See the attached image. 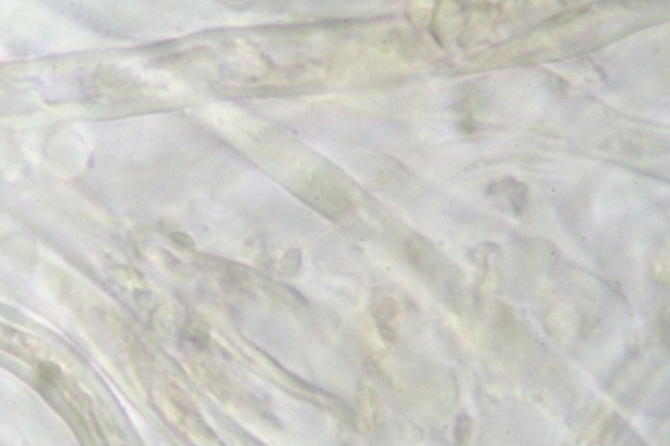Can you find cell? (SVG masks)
I'll return each mask as SVG.
<instances>
[{"label":"cell","instance_id":"3","mask_svg":"<svg viewBox=\"0 0 670 446\" xmlns=\"http://www.w3.org/2000/svg\"><path fill=\"white\" fill-rule=\"evenodd\" d=\"M405 255L407 261L418 271L423 274H431L436 266V255L431 246L422 236H410L405 243Z\"/></svg>","mask_w":670,"mask_h":446},{"label":"cell","instance_id":"2","mask_svg":"<svg viewBox=\"0 0 670 446\" xmlns=\"http://www.w3.org/2000/svg\"><path fill=\"white\" fill-rule=\"evenodd\" d=\"M369 310L380 336L387 343H396L398 340L396 322L399 315V305L396 298L383 291H377L371 297Z\"/></svg>","mask_w":670,"mask_h":446},{"label":"cell","instance_id":"7","mask_svg":"<svg viewBox=\"0 0 670 446\" xmlns=\"http://www.w3.org/2000/svg\"><path fill=\"white\" fill-rule=\"evenodd\" d=\"M506 194H508V201L513 213L521 215L525 211L528 203V187L524 183L513 181Z\"/></svg>","mask_w":670,"mask_h":446},{"label":"cell","instance_id":"10","mask_svg":"<svg viewBox=\"0 0 670 446\" xmlns=\"http://www.w3.org/2000/svg\"><path fill=\"white\" fill-rule=\"evenodd\" d=\"M459 129H461V131L465 132V134H473V132L476 131L474 123L470 121L461 122Z\"/></svg>","mask_w":670,"mask_h":446},{"label":"cell","instance_id":"4","mask_svg":"<svg viewBox=\"0 0 670 446\" xmlns=\"http://www.w3.org/2000/svg\"><path fill=\"white\" fill-rule=\"evenodd\" d=\"M378 405H380V399L369 386L364 384L357 386L356 405L360 414V420H363V423H369V420L375 419V416L378 412L377 411Z\"/></svg>","mask_w":670,"mask_h":446},{"label":"cell","instance_id":"5","mask_svg":"<svg viewBox=\"0 0 670 446\" xmlns=\"http://www.w3.org/2000/svg\"><path fill=\"white\" fill-rule=\"evenodd\" d=\"M183 333L185 339L193 345H206L210 342V329L202 321L189 319L183 326Z\"/></svg>","mask_w":670,"mask_h":446},{"label":"cell","instance_id":"1","mask_svg":"<svg viewBox=\"0 0 670 446\" xmlns=\"http://www.w3.org/2000/svg\"><path fill=\"white\" fill-rule=\"evenodd\" d=\"M308 203L327 219L342 220L355 210L352 199L334 186H313L306 194Z\"/></svg>","mask_w":670,"mask_h":446},{"label":"cell","instance_id":"8","mask_svg":"<svg viewBox=\"0 0 670 446\" xmlns=\"http://www.w3.org/2000/svg\"><path fill=\"white\" fill-rule=\"evenodd\" d=\"M471 419L467 415L458 416L456 426H455V438L456 446H466L471 437Z\"/></svg>","mask_w":670,"mask_h":446},{"label":"cell","instance_id":"9","mask_svg":"<svg viewBox=\"0 0 670 446\" xmlns=\"http://www.w3.org/2000/svg\"><path fill=\"white\" fill-rule=\"evenodd\" d=\"M169 238L177 247L183 249V250H193L195 247V243H194L193 238L185 232H180V231H174V232H171L169 234Z\"/></svg>","mask_w":670,"mask_h":446},{"label":"cell","instance_id":"6","mask_svg":"<svg viewBox=\"0 0 670 446\" xmlns=\"http://www.w3.org/2000/svg\"><path fill=\"white\" fill-rule=\"evenodd\" d=\"M303 262V255L301 250L299 249H290L285 252V255L280 258L278 264V273L280 276L285 278H292L300 271Z\"/></svg>","mask_w":670,"mask_h":446}]
</instances>
